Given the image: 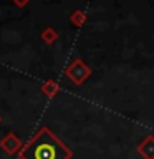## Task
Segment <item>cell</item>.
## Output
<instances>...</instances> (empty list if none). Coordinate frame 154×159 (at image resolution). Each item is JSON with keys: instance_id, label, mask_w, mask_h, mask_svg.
<instances>
[{"instance_id": "cell-9", "label": "cell", "mask_w": 154, "mask_h": 159, "mask_svg": "<svg viewBox=\"0 0 154 159\" xmlns=\"http://www.w3.org/2000/svg\"><path fill=\"white\" fill-rule=\"evenodd\" d=\"M0 123H2V116H0Z\"/></svg>"}, {"instance_id": "cell-6", "label": "cell", "mask_w": 154, "mask_h": 159, "mask_svg": "<svg viewBox=\"0 0 154 159\" xmlns=\"http://www.w3.org/2000/svg\"><path fill=\"white\" fill-rule=\"evenodd\" d=\"M42 40H43L47 45H53V43L58 40V32H57L53 27H47V28L42 32Z\"/></svg>"}, {"instance_id": "cell-5", "label": "cell", "mask_w": 154, "mask_h": 159, "mask_svg": "<svg viewBox=\"0 0 154 159\" xmlns=\"http://www.w3.org/2000/svg\"><path fill=\"white\" fill-rule=\"evenodd\" d=\"M58 91H60V84L55 81V80H47V81L42 84V93L47 98H53Z\"/></svg>"}, {"instance_id": "cell-3", "label": "cell", "mask_w": 154, "mask_h": 159, "mask_svg": "<svg viewBox=\"0 0 154 159\" xmlns=\"http://www.w3.org/2000/svg\"><path fill=\"white\" fill-rule=\"evenodd\" d=\"M0 148L3 149L7 154L13 156V154H18L20 149L23 148V143L20 141V138L13 133H7L5 136L0 139Z\"/></svg>"}, {"instance_id": "cell-8", "label": "cell", "mask_w": 154, "mask_h": 159, "mask_svg": "<svg viewBox=\"0 0 154 159\" xmlns=\"http://www.w3.org/2000/svg\"><path fill=\"white\" fill-rule=\"evenodd\" d=\"M12 2L17 5L18 8H23V7H27V5L30 3V0H12Z\"/></svg>"}, {"instance_id": "cell-4", "label": "cell", "mask_w": 154, "mask_h": 159, "mask_svg": "<svg viewBox=\"0 0 154 159\" xmlns=\"http://www.w3.org/2000/svg\"><path fill=\"white\" fill-rule=\"evenodd\" d=\"M136 151L143 159H154V136H146L139 143Z\"/></svg>"}, {"instance_id": "cell-7", "label": "cell", "mask_w": 154, "mask_h": 159, "mask_svg": "<svg viewBox=\"0 0 154 159\" xmlns=\"http://www.w3.org/2000/svg\"><path fill=\"white\" fill-rule=\"evenodd\" d=\"M70 22H71L75 27H83V25L86 23V13L81 12V10H76V12L71 13V17H70Z\"/></svg>"}, {"instance_id": "cell-2", "label": "cell", "mask_w": 154, "mask_h": 159, "mask_svg": "<svg viewBox=\"0 0 154 159\" xmlns=\"http://www.w3.org/2000/svg\"><path fill=\"white\" fill-rule=\"evenodd\" d=\"M65 75L70 81H73L75 84H83L86 80L91 76V68L88 66L83 60H75L66 66Z\"/></svg>"}, {"instance_id": "cell-1", "label": "cell", "mask_w": 154, "mask_h": 159, "mask_svg": "<svg viewBox=\"0 0 154 159\" xmlns=\"http://www.w3.org/2000/svg\"><path fill=\"white\" fill-rule=\"evenodd\" d=\"M20 159H71L73 152L50 128L43 126L18 152Z\"/></svg>"}]
</instances>
